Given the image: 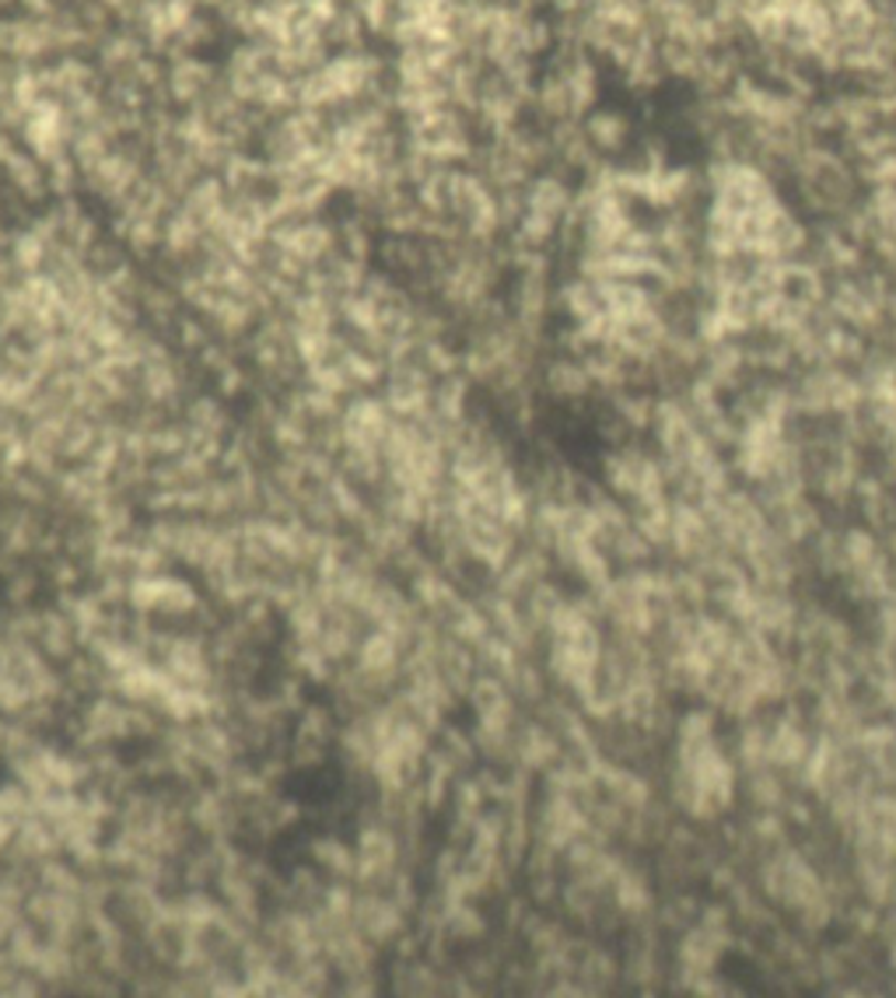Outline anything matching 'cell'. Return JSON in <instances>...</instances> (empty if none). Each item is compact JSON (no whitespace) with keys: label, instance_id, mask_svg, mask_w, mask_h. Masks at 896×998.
<instances>
[{"label":"cell","instance_id":"1","mask_svg":"<svg viewBox=\"0 0 896 998\" xmlns=\"http://www.w3.org/2000/svg\"><path fill=\"white\" fill-rule=\"evenodd\" d=\"M309 859L316 869H322L333 880H351L354 883V848L343 845L340 838H316L309 848Z\"/></svg>","mask_w":896,"mask_h":998}]
</instances>
